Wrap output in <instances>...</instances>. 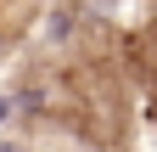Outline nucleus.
<instances>
[{
	"mask_svg": "<svg viewBox=\"0 0 157 152\" xmlns=\"http://www.w3.org/2000/svg\"><path fill=\"white\" fill-rule=\"evenodd\" d=\"M0 152H28V146L23 141H0Z\"/></svg>",
	"mask_w": 157,
	"mask_h": 152,
	"instance_id": "2",
	"label": "nucleus"
},
{
	"mask_svg": "<svg viewBox=\"0 0 157 152\" xmlns=\"http://www.w3.org/2000/svg\"><path fill=\"white\" fill-rule=\"evenodd\" d=\"M11 113H17V96H6V90H0V124H11Z\"/></svg>",
	"mask_w": 157,
	"mask_h": 152,
	"instance_id": "1",
	"label": "nucleus"
}]
</instances>
